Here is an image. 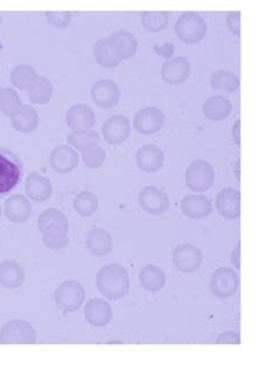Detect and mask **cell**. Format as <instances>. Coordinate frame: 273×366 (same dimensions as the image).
<instances>
[{
  "mask_svg": "<svg viewBox=\"0 0 273 366\" xmlns=\"http://www.w3.org/2000/svg\"><path fill=\"white\" fill-rule=\"evenodd\" d=\"M217 345H240V335L237 332H225L218 337Z\"/></svg>",
  "mask_w": 273,
  "mask_h": 366,
  "instance_id": "obj_41",
  "label": "cell"
},
{
  "mask_svg": "<svg viewBox=\"0 0 273 366\" xmlns=\"http://www.w3.org/2000/svg\"><path fill=\"white\" fill-rule=\"evenodd\" d=\"M96 285L103 296L112 301H118L129 290V275L120 264H107L99 270Z\"/></svg>",
  "mask_w": 273,
  "mask_h": 366,
  "instance_id": "obj_1",
  "label": "cell"
},
{
  "mask_svg": "<svg viewBox=\"0 0 273 366\" xmlns=\"http://www.w3.org/2000/svg\"><path fill=\"white\" fill-rule=\"evenodd\" d=\"M91 98L99 108H113L120 99L119 88L112 80L101 78L92 86Z\"/></svg>",
  "mask_w": 273,
  "mask_h": 366,
  "instance_id": "obj_12",
  "label": "cell"
},
{
  "mask_svg": "<svg viewBox=\"0 0 273 366\" xmlns=\"http://www.w3.org/2000/svg\"><path fill=\"white\" fill-rule=\"evenodd\" d=\"M11 121H12V126L15 131L22 133V134H29L37 128L39 123V116L33 106L24 105L21 110L11 118Z\"/></svg>",
  "mask_w": 273,
  "mask_h": 366,
  "instance_id": "obj_26",
  "label": "cell"
},
{
  "mask_svg": "<svg viewBox=\"0 0 273 366\" xmlns=\"http://www.w3.org/2000/svg\"><path fill=\"white\" fill-rule=\"evenodd\" d=\"M203 253L193 244H180L173 251V264L184 273L197 272L203 263Z\"/></svg>",
  "mask_w": 273,
  "mask_h": 366,
  "instance_id": "obj_8",
  "label": "cell"
},
{
  "mask_svg": "<svg viewBox=\"0 0 273 366\" xmlns=\"http://www.w3.org/2000/svg\"><path fill=\"white\" fill-rule=\"evenodd\" d=\"M0 91H1V88H0Z\"/></svg>",
  "mask_w": 273,
  "mask_h": 366,
  "instance_id": "obj_46",
  "label": "cell"
},
{
  "mask_svg": "<svg viewBox=\"0 0 273 366\" xmlns=\"http://www.w3.org/2000/svg\"><path fill=\"white\" fill-rule=\"evenodd\" d=\"M86 247L94 256H107L113 249L112 236L104 228L94 227L86 235Z\"/></svg>",
  "mask_w": 273,
  "mask_h": 366,
  "instance_id": "obj_17",
  "label": "cell"
},
{
  "mask_svg": "<svg viewBox=\"0 0 273 366\" xmlns=\"http://www.w3.org/2000/svg\"><path fill=\"white\" fill-rule=\"evenodd\" d=\"M205 118L212 121H222L232 113V103L224 96H212L203 105Z\"/></svg>",
  "mask_w": 273,
  "mask_h": 366,
  "instance_id": "obj_24",
  "label": "cell"
},
{
  "mask_svg": "<svg viewBox=\"0 0 273 366\" xmlns=\"http://www.w3.org/2000/svg\"><path fill=\"white\" fill-rule=\"evenodd\" d=\"M84 317L94 327H104L112 320V307L101 298H92L84 307Z\"/></svg>",
  "mask_w": 273,
  "mask_h": 366,
  "instance_id": "obj_14",
  "label": "cell"
},
{
  "mask_svg": "<svg viewBox=\"0 0 273 366\" xmlns=\"http://www.w3.org/2000/svg\"><path fill=\"white\" fill-rule=\"evenodd\" d=\"M101 141L99 133L95 129H77L69 133L67 142L80 151H84L88 146L99 144Z\"/></svg>",
  "mask_w": 273,
  "mask_h": 366,
  "instance_id": "obj_31",
  "label": "cell"
},
{
  "mask_svg": "<svg viewBox=\"0 0 273 366\" xmlns=\"http://www.w3.org/2000/svg\"><path fill=\"white\" fill-rule=\"evenodd\" d=\"M182 213L190 219H202L212 212V204L208 197L203 195H187L180 203Z\"/></svg>",
  "mask_w": 273,
  "mask_h": 366,
  "instance_id": "obj_21",
  "label": "cell"
},
{
  "mask_svg": "<svg viewBox=\"0 0 273 366\" xmlns=\"http://www.w3.org/2000/svg\"><path fill=\"white\" fill-rule=\"evenodd\" d=\"M135 161L137 167L143 172L156 173L163 166L165 156L159 146L146 144L137 150Z\"/></svg>",
  "mask_w": 273,
  "mask_h": 366,
  "instance_id": "obj_13",
  "label": "cell"
},
{
  "mask_svg": "<svg viewBox=\"0 0 273 366\" xmlns=\"http://www.w3.org/2000/svg\"><path fill=\"white\" fill-rule=\"evenodd\" d=\"M54 298L56 307L61 311L74 312L82 307L86 298V290L77 281H65L56 289Z\"/></svg>",
  "mask_w": 273,
  "mask_h": 366,
  "instance_id": "obj_5",
  "label": "cell"
},
{
  "mask_svg": "<svg viewBox=\"0 0 273 366\" xmlns=\"http://www.w3.org/2000/svg\"><path fill=\"white\" fill-rule=\"evenodd\" d=\"M140 283L148 292L157 293L165 286L167 277L161 268L156 265H147L140 273Z\"/></svg>",
  "mask_w": 273,
  "mask_h": 366,
  "instance_id": "obj_27",
  "label": "cell"
},
{
  "mask_svg": "<svg viewBox=\"0 0 273 366\" xmlns=\"http://www.w3.org/2000/svg\"><path fill=\"white\" fill-rule=\"evenodd\" d=\"M37 226L41 233L50 227H60L64 230H69V223L66 215L63 212L54 208H46L39 215Z\"/></svg>",
  "mask_w": 273,
  "mask_h": 366,
  "instance_id": "obj_32",
  "label": "cell"
},
{
  "mask_svg": "<svg viewBox=\"0 0 273 366\" xmlns=\"http://www.w3.org/2000/svg\"><path fill=\"white\" fill-rule=\"evenodd\" d=\"M175 34L186 44H197L207 35V22L197 12H184L175 22Z\"/></svg>",
  "mask_w": 273,
  "mask_h": 366,
  "instance_id": "obj_3",
  "label": "cell"
},
{
  "mask_svg": "<svg viewBox=\"0 0 273 366\" xmlns=\"http://www.w3.org/2000/svg\"><path fill=\"white\" fill-rule=\"evenodd\" d=\"M49 24L52 27L66 28L71 24V13L67 12H46L45 13Z\"/></svg>",
  "mask_w": 273,
  "mask_h": 366,
  "instance_id": "obj_39",
  "label": "cell"
},
{
  "mask_svg": "<svg viewBox=\"0 0 273 366\" xmlns=\"http://www.w3.org/2000/svg\"><path fill=\"white\" fill-rule=\"evenodd\" d=\"M39 75L33 66L26 65V63L15 66L11 72V82L13 86L20 90H29Z\"/></svg>",
  "mask_w": 273,
  "mask_h": 366,
  "instance_id": "obj_30",
  "label": "cell"
},
{
  "mask_svg": "<svg viewBox=\"0 0 273 366\" xmlns=\"http://www.w3.org/2000/svg\"><path fill=\"white\" fill-rule=\"evenodd\" d=\"M22 101L19 93L12 88H5L0 91V111L6 116H14L21 110Z\"/></svg>",
  "mask_w": 273,
  "mask_h": 366,
  "instance_id": "obj_35",
  "label": "cell"
},
{
  "mask_svg": "<svg viewBox=\"0 0 273 366\" xmlns=\"http://www.w3.org/2000/svg\"><path fill=\"white\" fill-rule=\"evenodd\" d=\"M129 120L124 116H112L105 120L101 127V134L109 144H120L131 135Z\"/></svg>",
  "mask_w": 273,
  "mask_h": 366,
  "instance_id": "obj_11",
  "label": "cell"
},
{
  "mask_svg": "<svg viewBox=\"0 0 273 366\" xmlns=\"http://www.w3.org/2000/svg\"><path fill=\"white\" fill-rule=\"evenodd\" d=\"M239 126H240V122H237L234 126V128H233V137H234L235 143L240 144V138H239Z\"/></svg>",
  "mask_w": 273,
  "mask_h": 366,
  "instance_id": "obj_44",
  "label": "cell"
},
{
  "mask_svg": "<svg viewBox=\"0 0 273 366\" xmlns=\"http://www.w3.org/2000/svg\"><path fill=\"white\" fill-rule=\"evenodd\" d=\"M99 198L91 191L84 190L79 193L75 197V211L82 217H89L94 215L99 208Z\"/></svg>",
  "mask_w": 273,
  "mask_h": 366,
  "instance_id": "obj_36",
  "label": "cell"
},
{
  "mask_svg": "<svg viewBox=\"0 0 273 366\" xmlns=\"http://www.w3.org/2000/svg\"><path fill=\"white\" fill-rule=\"evenodd\" d=\"M190 74V63L187 58L177 57L167 60L162 66L161 75L169 84H180L187 80Z\"/></svg>",
  "mask_w": 273,
  "mask_h": 366,
  "instance_id": "obj_18",
  "label": "cell"
},
{
  "mask_svg": "<svg viewBox=\"0 0 273 366\" xmlns=\"http://www.w3.org/2000/svg\"><path fill=\"white\" fill-rule=\"evenodd\" d=\"M31 204L24 195H13L7 198L4 205V212L7 219L12 223H21L29 219L31 215Z\"/></svg>",
  "mask_w": 273,
  "mask_h": 366,
  "instance_id": "obj_19",
  "label": "cell"
},
{
  "mask_svg": "<svg viewBox=\"0 0 273 366\" xmlns=\"http://www.w3.org/2000/svg\"><path fill=\"white\" fill-rule=\"evenodd\" d=\"M24 166L14 152L0 148V197L14 190L21 182Z\"/></svg>",
  "mask_w": 273,
  "mask_h": 366,
  "instance_id": "obj_2",
  "label": "cell"
},
{
  "mask_svg": "<svg viewBox=\"0 0 273 366\" xmlns=\"http://www.w3.org/2000/svg\"><path fill=\"white\" fill-rule=\"evenodd\" d=\"M50 165L56 173L66 174L79 165V155L71 146H60L51 152Z\"/></svg>",
  "mask_w": 273,
  "mask_h": 366,
  "instance_id": "obj_20",
  "label": "cell"
},
{
  "mask_svg": "<svg viewBox=\"0 0 273 366\" xmlns=\"http://www.w3.org/2000/svg\"><path fill=\"white\" fill-rule=\"evenodd\" d=\"M186 185L194 193H204L214 183V170L212 165L203 159H197L188 166L184 174Z\"/></svg>",
  "mask_w": 273,
  "mask_h": 366,
  "instance_id": "obj_4",
  "label": "cell"
},
{
  "mask_svg": "<svg viewBox=\"0 0 273 366\" xmlns=\"http://www.w3.org/2000/svg\"><path fill=\"white\" fill-rule=\"evenodd\" d=\"M26 191L34 202L42 203L50 198L52 185L46 176H43L39 172H33L26 180Z\"/></svg>",
  "mask_w": 273,
  "mask_h": 366,
  "instance_id": "obj_23",
  "label": "cell"
},
{
  "mask_svg": "<svg viewBox=\"0 0 273 366\" xmlns=\"http://www.w3.org/2000/svg\"><path fill=\"white\" fill-rule=\"evenodd\" d=\"M66 122L73 131L89 129L95 125L96 116L88 105L75 104L67 110Z\"/></svg>",
  "mask_w": 273,
  "mask_h": 366,
  "instance_id": "obj_22",
  "label": "cell"
},
{
  "mask_svg": "<svg viewBox=\"0 0 273 366\" xmlns=\"http://www.w3.org/2000/svg\"><path fill=\"white\" fill-rule=\"evenodd\" d=\"M210 84L214 89L234 93L240 86V78L235 73L229 71H216L210 78Z\"/></svg>",
  "mask_w": 273,
  "mask_h": 366,
  "instance_id": "obj_29",
  "label": "cell"
},
{
  "mask_svg": "<svg viewBox=\"0 0 273 366\" xmlns=\"http://www.w3.org/2000/svg\"><path fill=\"white\" fill-rule=\"evenodd\" d=\"M139 204L150 215H162L169 210V198L167 193H164L159 188L148 185L141 189Z\"/></svg>",
  "mask_w": 273,
  "mask_h": 366,
  "instance_id": "obj_10",
  "label": "cell"
},
{
  "mask_svg": "<svg viewBox=\"0 0 273 366\" xmlns=\"http://www.w3.org/2000/svg\"><path fill=\"white\" fill-rule=\"evenodd\" d=\"M24 283V270L19 263L7 260L0 264V285L7 289L21 287Z\"/></svg>",
  "mask_w": 273,
  "mask_h": 366,
  "instance_id": "obj_25",
  "label": "cell"
},
{
  "mask_svg": "<svg viewBox=\"0 0 273 366\" xmlns=\"http://www.w3.org/2000/svg\"><path fill=\"white\" fill-rule=\"evenodd\" d=\"M94 57L96 61L105 68H114L119 65L121 60L113 54L109 45V39H101L94 46Z\"/></svg>",
  "mask_w": 273,
  "mask_h": 366,
  "instance_id": "obj_34",
  "label": "cell"
},
{
  "mask_svg": "<svg viewBox=\"0 0 273 366\" xmlns=\"http://www.w3.org/2000/svg\"><path fill=\"white\" fill-rule=\"evenodd\" d=\"M54 95V84L45 76L36 78L33 86L28 90V97L34 104H46Z\"/></svg>",
  "mask_w": 273,
  "mask_h": 366,
  "instance_id": "obj_28",
  "label": "cell"
},
{
  "mask_svg": "<svg viewBox=\"0 0 273 366\" xmlns=\"http://www.w3.org/2000/svg\"><path fill=\"white\" fill-rule=\"evenodd\" d=\"M227 27L232 33L239 36L240 35V12H231L227 14L226 18Z\"/></svg>",
  "mask_w": 273,
  "mask_h": 366,
  "instance_id": "obj_40",
  "label": "cell"
},
{
  "mask_svg": "<svg viewBox=\"0 0 273 366\" xmlns=\"http://www.w3.org/2000/svg\"><path fill=\"white\" fill-rule=\"evenodd\" d=\"M169 14L167 12H144L142 14L143 27L152 33H158L167 28Z\"/></svg>",
  "mask_w": 273,
  "mask_h": 366,
  "instance_id": "obj_37",
  "label": "cell"
},
{
  "mask_svg": "<svg viewBox=\"0 0 273 366\" xmlns=\"http://www.w3.org/2000/svg\"><path fill=\"white\" fill-rule=\"evenodd\" d=\"M218 213L226 219L240 217V193L234 188H225L216 197Z\"/></svg>",
  "mask_w": 273,
  "mask_h": 366,
  "instance_id": "obj_16",
  "label": "cell"
},
{
  "mask_svg": "<svg viewBox=\"0 0 273 366\" xmlns=\"http://www.w3.org/2000/svg\"><path fill=\"white\" fill-rule=\"evenodd\" d=\"M0 217H1V206H0Z\"/></svg>",
  "mask_w": 273,
  "mask_h": 366,
  "instance_id": "obj_45",
  "label": "cell"
},
{
  "mask_svg": "<svg viewBox=\"0 0 273 366\" xmlns=\"http://www.w3.org/2000/svg\"><path fill=\"white\" fill-rule=\"evenodd\" d=\"M109 39L113 54L120 60L131 59L136 54L137 41L133 34L126 30H118Z\"/></svg>",
  "mask_w": 273,
  "mask_h": 366,
  "instance_id": "obj_15",
  "label": "cell"
},
{
  "mask_svg": "<svg viewBox=\"0 0 273 366\" xmlns=\"http://www.w3.org/2000/svg\"><path fill=\"white\" fill-rule=\"evenodd\" d=\"M238 274L231 268H220L210 278V290L218 298H229L237 293Z\"/></svg>",
  "mask_w": 273,
  "mask_h": 366,
  "instance_id": "obj_7",
  "label": "cell"
},
{
  "mask_svg": "<svg viewBox=\"0 0 273 366\" xmlns=\"http://www.w3.org/2000/svg\"><path fill=\"white\" fill-rule=\"evenodd\" d=\"M69 230L60 227H50L42 232V241L51 250H61L69 244Z\"/></svg>",
  "mask_w": 273,
  "mask_h": 366,
  "instance_id": "obj_33",
  "label": "cell"
},
{
  "mask_svg": "<svg viewBox=\"0 0 273 366\" xmlns=\"http://www.w3.org/2000/svg\"><path fill=\"white\" fill-rule=\"evenodd\" d=\"M35 342V328L22 319L9 320L0 330V343L3 345H33Z\"/></svg>",
  "mask_w": 273,
  "mask_h": 366,
  "instance_id": "obj_6",
  "label": "cell"
},
{
  "mask_svg": "<svg viewBox=\"0 0 273 366\" xmlns=\"http://www.w3.org/2000/svg\"><path fill=\"white\" fill-rule=\"evenodd\" d=\"M239 248H240V244H238L237 247H235L234 251L232 253L231 256V262L233 263V265L237 268H240V257H239Z\"/></svg>",
  "mask_w": 273,
  "mask_h": 366,
  "instance_id": "obj_43",
  "label": "cell"
},
{
  "mask_svg": "<svg viewBox=\"0 0 273 366\" xmlns=\"http://www.w3.org/2000/svg\"><path fill=\"white\" fill-rule=\"evenodd\" d=\"M154 50L157 52L158 54H161L162 57L169 58L172 57V54H174V45L171 43H165L163 45H156L154 46Z\"/></svg>",
  "mask_w": 273,
  "mask_h": 366,
  "instance_id": "obj_42",
  "label": "cell"
},
{
  "mask_svg": "<svg viewBox=\"0 0 273 366\" xmlns=\"http://www.w3.org/2000/svg\"><path fill=\"white\" fill-rule=\"evenodd\" d=\"M82 159L84 165L89 168H99L104 164L106 152L99 144L90 146L82 151Z\"/></svg>",
  "mask_w": 273,
  "mask_h": 366,
  "instance_id": "obj_38",
  "label": "cell"
},
{
  "mask_svg": "<svg viewBox=\"0 0 273 366\" xmlns=\"http://www.w3.org/2000/svg\"><path fill=\"white\" fill-rule=\"evenodd\" d=\"M165 114L157 108H141L134 116V128L140 134L152 135L163 128Z\"/></svg>",
  "mask_w": 273,
  "mask_h": 366,
  "instance_id": "obj_9",
  "label": "cell"
}]
</instances>
